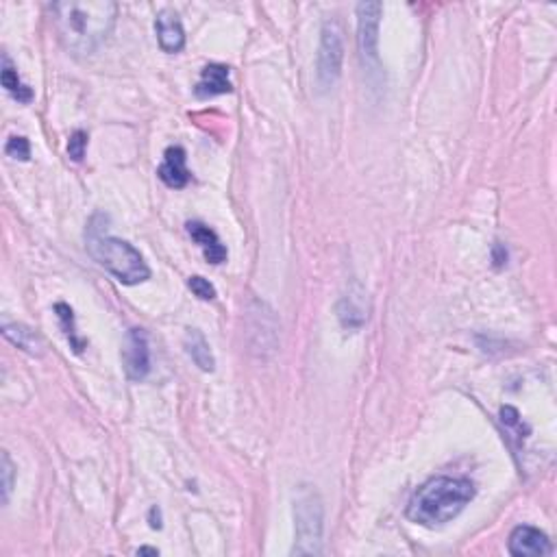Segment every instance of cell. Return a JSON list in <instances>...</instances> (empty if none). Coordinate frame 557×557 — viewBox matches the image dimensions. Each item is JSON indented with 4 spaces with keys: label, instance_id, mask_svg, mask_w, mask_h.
<instances>
[{
    "label": "cell",
    "instance_id": "cell-18",
    "mask_svg": "<svg viewBox=\"0 0 557 557\" xmlns=\"http://www.w3.org/2000/svg\"><path fill=\"white\" fill-rule=\"evenodd\" d=\"M4 153L13 157V159L27 161L29 157H31V144H29V140L22 138V135H13V138H9L7 146H4Z\"/></svg>",
    "mask_w": 557,
    "mask_h": 557
},
{
    "label": "cell",
    "instance_id": "cell-20",
    "mask_svg": "<svg viewBox=\"0 0 557 557\" xmlns=\"http://www.w3.org/2000/svg\"><path fill=\"white\" fill-rule=\"evenodd\" d=\"M13 475H16V470H13L12 458H9L7 450H3V503L4 505L9 503V496H12Z\"/></svg>",
    "mask_w": 557,
    "mask_h": 557
},
{
    "label": "cell",
    "instance_id": "cell-19",
    "mask_svg": "<svg viewBox=\"0 0 557 557\" xmlns=\"http://www.w3.org/2000/svg\"><path fill=\"white\" fill-rule=\"evenodd\" d=\"M187 286H190V290L194 292V296H199L201 301H214L216 298V287L211 286L205 277H199V275L190 277Z\"/></svg>",
    "mask_w": 557,
    "mask_h": 557
},
{
    "label": "cell",
    "instance_id": "cell-22",
    "mask_svg": "<svg viewBox=\"0 0 557 557\" xmlns=\"http://www.w3.org/2000/svg\"><path fill=\"white\" fill-rule=\"evenodd\" d=\"M150 527H153V529H161V514L157 508L150 510Z\"/></svg>",
    "mask_w": 557,
    "mask_h": 557
},
{
    "label": "cell",
    "instance_id": "cell-11",
    "mask_svg": "<svg viewBox=\"0 0 557 557\" xmlns=\"http://www.w3.org/2000/svg\"><path fill=\"white\" fill-rule=\"evenodd\" d=\"M155 31H157V42L164 53H179L185 47V31L184 24H181L179 16H176L172 9H164V12L157 16L155 22Z\"/></svg>",
    "mask_w": 557,
    "mask_h": 557
},
{
    "label": "cell",
    "instance_id": "cell-23",
    "mask_svg": "<svg viewBox=\"0 0 557 557\" xmlns=\"http://www.w3.org/2000/svg\"><path fill=\"white\" fill-rule=\"evenodd\" d=\"M138 555H159V551L150 549V546H141V549H138Z\"/></svg>",
    "mask_w": 557,
    "mask_h": 557
},
{
    "label": "cell",
    "instance_id": "cell-21",
    "mask_svg": "<svg viewBox=\"0 0 557 557\" xmlns=\"http://www.w3.org/2000/svg\"><path fill=\"white\" fill-rule=\"evenodd\" d=\"M85 150H88V133L85 131H74L73 138L68 141V155L74 161H83Z\"/></svg>",
    "mask_w": 557,
    "mask_h": 557
},
{
    "label": "cell",
    "instance_id": "cell-8",
    "mask_svg": "<svg viewBox=\"0 0 557 557\" xmlns=\"http://www.w3.org/2000/svg\"><path fill=\"white\" fill-rule=\"evenodd\" d=\"M510 553L514 557H542L551 553V540L536 527L520 525L510 536Z\"/></svg>",
    "mask_w": 557,
    "mask_h": 557
},
{
    "label": "cell",
    "instance_id": "cell-13",
    "mask_svg": "<svg viewBox=\"0 0 557 557\" xmlns=\"http://www.w3.org/2000/svg\"><path fill=\"white\" fill-rule=\"evenodd\" d=\"M187 233H190L192 240L201 246L202 255H205L207 261L218 266V263H222L227 260V246L222 244L220 237L216 236L214 229H210V227L202 225V222L194 220V222H187Z\"/></svg>",
    "mask_w": 557,
    "mask_h": 557
},
{
    "label": "cell",
    "instance_id": "cell-7",
    "mask_svg": "<svg viewBox=\"0 0 557 557\" xmlns=\"http://www.w3.org/2000/svg\"><path fill=\"white\" fill-rule=\"evenodd\" d=\"M381 3L357 4V39L359 50L366 64L377 65V44H379V18H381Z\"/></svg>",
    "mask_w": 557,
    "mask_h": 557
},
{
    "label": "cell",
    "instance_id": "cell-2",
    "mask_svg": "<svg viewBox=\"0 0 557 557\" xmlns=\"http://www.w3.org/2000/svg\"><path fill=\"white\" fill-rule=\"evenodd\" d=\"M477 488L470 479L435 477L429 479L414 493L407 503V518L423 527L447 525L459 516L466 505L475 499Z\"/></svg>",
    "mask_w": 557,
    "mask_h": 557
},
{
    "label": "cell",
    "instance_id": "cell-9",
    "mask_svg": "<svg viewBox=\"0 0 557 557\" xmlns=\"http://www.w3.org/2000/svg\"><path fill=\"white\" fill-rule=\"evenodd\" d=\"M338 318H340L342 327L348 331H357L366 325L368 321V305H366V292L362 290L359 283H353L348 292L338 303Z\"/></svg>",
    "mask_w": 557,
    "mask_h": 557
},
{
    "label": "cell",
    "instance_id": "cell-14",
    "mask_svg": "<svg viewBox=\"0 0 557 557\" xmlns=\"http://www.w3.org/2000/svg\"><path fill=\"white\" fill-rule=\"evenodd\" d=\"M3 336L7 338L13 347H18L20 351L29 353V356H35V357L44 356V342H42V338L33 331V329L18 325V322H4Z\"/></svg>",
    "mask_w": 557,
    "mask_h": 557
},
{
    "label": "cell",
    "instance_id": "cell-1",
    "mask_svg": "<svg viewBox=\"0 0 557 557\" xmlns=\"http://www.w3.org/2000/svg\"><path fill=\"white\" fill-rule=\"evenodd\" d=\"M118 18L111 0H62L53 4V22L70 53L92 55L107 42Z\"/></svg>",
    "mask_w": 557,
    "mask_h": 557
},
{
    "label": "cell",
    "instance_id": "cell-16",
    "mask_svg": "<svg viewBox=\"0 0 557 557\" xmlns=\"http://www.w3.org/2000/svg\"><path fill=\"white\" fill-rule=\"evenodd\" d=\"M0 81H3V88L7 90L18 103H31L33 100V90L20 81L18 70L13 68L12 59H9L7 55H3V73H0Z\"/></svg>",
    "mask_w": 557,
    "mask_h": 557
},
{
    "label": "cell",
    "instance_id": "cell-15",
    "mask_svg": "<svg viewBox=\"0 0 557 557\" xmlns=\"http://www.w3.org/2000/svg\"><path fill=\"white\" fill-rule=\"evenodd\" d=\"M184 347H185L187 356L192 357V362H194L201 371L214 373V368H216L214 353H211L210 342L205 340V336H202L199 329H190V331L185 333Z\"/></svg>",
    "mask_w": 557,
    "mask_h": 557
},
{
    "label": "cell",
    "instance_id": "cell-17",
    "mask_svg": "<svg viewBox=\"0 0 557 557\" xmlns=\"http://www.w3.org/2000/svg\"><path fill=\"white\" fill-rule=\"evenodd\" d=\"M55 312H57V318H59V325H62V331L65 336V340H68L70 348H73L74 353H83V348L88 347V340H85L83 336H79L77 333V325H74V312L73 307L65 305V303H57L55 305Z\"/></svg>",
    "mask_w": 557,
    "mask_h": 557
},
{
    "label": "cell",
    "instance_id": "cell-3",
    "mask_svg": "<svg viewBox=\"0 0 557 557\" xmlns=\"http://www.w3.org/2000/svg\"><path fill=\"white\" fill-rule=\"evenodd\" d=\"M85 246L92 260L124 286H138L150 278V268L146 266L140 251H135L129 242L109 236L107 218L103 214H96L90 220L85 231Z\"/></svg>",
    "mask_w": 557,
    "mask_h": 557
},
{
    "label": "cell",
    "instance_id": "cell-5",
    "mask_svg": "<svg viewBox=\"0 0 557 557\" xmlns=\"http://www.w3.org/2000/svg\"><path fill=\"white\" fill-rule=\"evenodd\" d=\"M342 27L338 20H327L321 31V47L316 57V81L321 90H329L336 85L342 74L344 62V38Z\"/></svg>",
    "mask_w": 557,
    "mask_h": 557
},
{
    "label": "cell",
    "instance_id": "cell-6",
    "mask_svg": "<svg viewBox=\"0 0 557 557\" xmlns=\"http://www.w3.org/2000/svg\"><path fill=\"white\" fill-rule=\"evenodd\" d=\"M124 373L131 381H144L150 373V348L144 329H131L123 347Z\"/></svg>",
    "mask_w": 557,
    "mask_h": 557
},
{
    "label": "cell",
    "instance_id": "cell-12",
    "mask_svg": "<svg viewBox=\"0 0 557 557\" xmlns=\"http://www.w3.org/2000/svg\"><path fill=\"white\" fill-rule=\"evenodd\" d=\"M233 85L229 81V68L222 64H210L202 68L199 83H196L194 94L199 99H214V96L231 94Z\"/></svg>",
    "mask_w": 557,
    "mask_h": 557
},
{
    "label": "cell",
    "instance_id": "cell-10",
    "mask_svg": "<svg viewBox=\"0 0 557 557\" xmlns=\"http://www.w3.org/2000/svg\"><path fill=\"white\" fill-rule=\"evenodd\" d=\"M185 161H187L185 149H181V146H170V149H166L164 161H161L159 170H157V176H159L166 185L172 187V190H181V187H185L192 179Z\"/></svg>",
    "mask_w": 557,
    "mask_h": 557
},
{
    "label": "cell",
    "instance_id": "cell-4",
    "mask_svg": "<svg viewBox=\"0 0 557 557\" xmlns=\"http://www.w3.org/2000/svg\"><path fill=\"white\" fill-rule=\"evenodd\" d=\"M322 501L310 485H301L295 501L296 544L295 555H321L322 553Z\"/></svg>",
    "mask_w": 557,
    "mask_h": 557
}]
</instances>
